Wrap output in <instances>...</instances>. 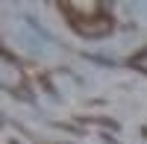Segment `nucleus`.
<instances>
[{
	"mask_svg": "<svg viewBox=\"0 0 147 144\" xmlns=\"http://www.w3.org/2000/svg\"><path fill=\"white\" fill-rule=\"evenodd\" d=\"M59 12L71 21V27L82 35H106L112 30V15L97 3H62Z\"/></svg>",
	"mask_w": 147,
	"mask_h": 144,
	"instance_id": "obj_1",
	"label": "nucleus"
}]
</instances>
